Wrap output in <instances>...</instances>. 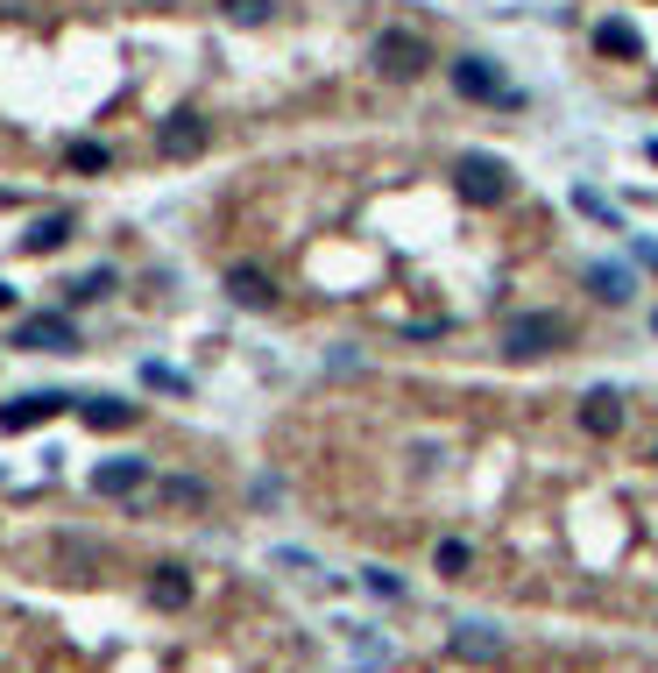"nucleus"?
<instances>
[{
  "mask_svg": "<svg viewBox=\"0 0 658 673\" xmlns=\"http://www.w3.org/2000/svg\"><path fill=\"white\" fill-rule=\"evenodd\" d=\"M595 50H602V57H623V65H637V57H645V36H637V22L609 14V22H595Z\"/></svg>",
  "mask_w": 658,
  "mask_h": 673,
  "instance_id": "nucleus-12",
  "label": "nucleus"
},
{
  "mask_svg": "<svg viewBox=\"0 0 658 673\" xmlns=\"http://www.w3.org/2000/svg\"><path fill=\"white\" fill-rule=\"evenodd\" d=\"M574 206H580L588 220H616V213H609V199H602V192H574Z\"/></svg>",
  "mask_w": 658,
  "mask_h": 673,
  "instance_id": "nucleus-24",
  "label": "nucleus"
},
{
  "mask_svg": "<svg viewBox=\"0 0 658 673\" xmlns=\"http://www.w3.org/2000/svg\"><path fill=\"white\" fill-rule=\"evenodd\" d=\"M368 65H376L383 79H425L432 50H425V36H411V28H383L376 50H368Z\"/></svg>",
  "mask_w": 658,
  "mask_h": 673,
  "instance_id": "nucleus-3",
  "label": "nucleus"
},
{
  "mask_svg": "<svg viewBox=\"0 0 658 673\" xmlns=\"http://www.w3.org/2000/svg\"><path fill=\"white\" fill-rule=\"evenodd\" d=\"M227 22H269V0H220Z\"/></svg>",
  "mask_w": 658,
  "mask_h": 673,
  "instance_id": "nucleus-23",
  "label": "nucleus"
},
{
  "mask_svg": "<svg viewBox=\"0 0 658 673\" xmlns=\"http://www.w3.org/2000/svg\"><path fill=\"white\" fill-rule=\"evenodd\" d=\"M71 242V213H43L36 228L22 234V256H50V248H64Z\"/></svg>",
  "mask_w": 658,
  "mask_h": 673,
  "instance_id": "nucleus-14",
  "label": "nucleus"
},
{
  "mask_svg": "<svg viewBox=\"0 0 658 673\" xmlns=\"http://www.w3.org/2000/svg\"><path fill=\"white\" fill-rule=\"evenodd\" d=\"M227 298L248 305V312H269L277 305V283H269V269H256V263H234L227 269Z\"/></svg>",
  "mask_w": 658,
  "mask_h": 673,
  "instance_id": "nucleus-9",
  "label": "nucleus"
},
{
  "mask_svg": "<svg viewBox=\"0 0 658 673\" xmlns=\"http://www.w3.org/2000/svg\"><path fill=\"white\" fill-rule=\"evenodd\" d=\"M580 432H588V440H616L623 432V397L616 391H588L580 397Z\"/></svg>",
  "mask_w": 658,
  "mask_h": 673,
  "instance_id": "nucleus-10",
  "label": "nucleus"
},
{
  "mask_svg": "<svg viewBox=\"0 0 658 673\" xmlns=\"http://www.w3.org/2000/svg\"><path fill=\"white\" fill-rule=\"evenodd\" d=\"M362 581H368V595H383V603H403V581L390 567H362Z\"/></svg>",
  "mask_w": 658,
  "mask_h": 673,
  "instance_id": "nucleus-22",
  "label": "nucleus"
},
{
  "mask_svg": "<svg viewBox=\"0 0 658 673\" xmlns=\"http://www.w3.org/2000/svg\"><path fill=\"white\" fill-rule=\"evenodd\" d=\"M64 404H71L64 391H28V397L0 404V432H28V426H43V418H57Z\"/></svg>",
  "mask_w": 658,
  "mask_h": 673,
  "instance_id": "nucleus-8",
  "label": "nucleus"
},
{
  "mask_svg": "<svg viewBox=\"0 0 658 673\" xmlns=\"http://www.w3.org/2000/svg\"><path fill=\"white\" fill-rule=\"evenodd\" d=\"M574 348V326H566V312H525V320H510V334H503V355L510 362H545V355Z\"/></svg>",
  "mask_w": 658,
  "mask_h": 673,
  "instance_id": "nucleus-1",
  "label": "nucleus"
},
{
  "mask_svg": "<svg viewBox=\"0 0 658 673\" xmlns=\"http://www.w3.org/2000/svg\"><path fill=\"white\" fill-rule=\"evenodd\" d=\"M454 93L460 100H489V107H525V93L503 85L489 57H454Z\"/></svg>",
  "mask_w": 658,
  "mask_h": 673,
  "instance_id": "nucleus-4",
  "label": "nucleus"
},
{
  "mask_svg": "<svg viewBox=\"0 0 658 673\" xmlns=\"http://www.w3.org/2000/svg\"><path fill=\"white\" fill-rule=\"evenodd\" d=\"M14 348L22 355H71L79 348V326H71V312H36V320L14 326Z\"/></svg>",
  "mask_w": 658,
  "mask_h": 673,
  "instance_id": "nucleus-5",
  "label": "nucleus"
},
{
  "mask_svg": "<svg viewBox=\"0 0 658 673\" xmlns=\"http://www.w3.org/2000/svg\"><path fill=\"white\" fill-rule=\"evenodd\" d=\"M134 489H149V461L142 454H114L93 468V497H134Z\"/></svg>",
  "mask_w": 658,
  "mask_h": 673,
  "instance_id": "nucleus-7",
  "label": "nucleus"
},
{
  "mask_svg": "<svg viewBox=\"0 0 658 673\" xmlns=\"http://www.w3.org/2000/svg\"><path fill=\"white\" fill-rule=\"evenodd\" d=\"M149 603H156V610H185V603H191V575H185V567H156Z\"/></svg>",
  "mask_w": 658,
  "mask_h": 673,
  "instance_id": "nucleus-15",
  "label": "nucleus"
},
{
  "mask_svg": "<svg viewBox=\"0 0 658 673\" xmlns=\"http://www.w3.org/2000/svg\"><path fill=\"white\" fill-rule=\"evenodd\" d=\"M631 256L645 263V269H658V242H631Z\"/></svg>",
  "mask_w": 658,
  "mask_h": 673,
  "instance_id": "nucleus-25",
  "label": "nucleus"
},
{
  "mask_svg": "<svg viewBox=\"0 0 658 673\" xmlns=\"http://www.w3.org/2000/svg\"><path fill=\"white\" fill-rule=\"evenodd\" d=\"M156 503H171V511H199V503H205V483H185V475H171V483H156Z\"/></svg>",
  "mask_w": 658,
  "mask_h": 673,
  "instance_id": "nucleus-18",
  "label": "nucleus"
},
{
  "mask_svg": "<svg viewBox=\"0 0 658 673\" xmlns=\"http://www.w3.org/2000/svg\"><path fill=\"white\" fill-rule=\"evenodd\" d=\"M64 163H71L79 177H99V171L114 163V149H107V142H71V149H64Z\"/></svg>",
  "mask_w": 658,
  "mask_h": 673,
  "instance_id": "nucleus-17",
  "label": "nucleus"
},
{
  "mask_svg": "<svg viewBox=\"0 0 658 673\" xmlns=\"http://www.w3.org/2000/svg\"><path fill=\"white\" fill-rule=\"evenodd\" d=\"M142 383H149V391H171V397L191 391V376H177V369H163V362H142Z\"/></svg>",
  "mask_w": 658,
  "mask_h": 673,
  "instance_id": "nucleus-21",
  "label": "nucleus"
},
{
  "mask_svg": "<svg viewBox=\"0 0 658 673\" xmlns=\"http://www.w3.org/2000/svg\"><path fill=\"white\" fill-rule=\"evenodd\" d=\"M454 177H460V199L468 206H503L510 199V163L489 156V149H468V156L454 163Z\"/></svg>",
  "mask_w": 658,
  "mask_h": 673,
  "instance_id": "nucleus-2",
  "label": "nucleus"
},
{
  "mask_svg": "<svg viewBox=\"0 0 658 673\" xmlns=\"http://www.w3.org/2000/svg\"><path fill=\"white\" fill-rule=\"evenodd\" d=\"M446 652H454L460 666H489V660H503V638L489 631V624H460V631L446 638Z\"/></svg>",
  "mask_w": 658,
  "mask_h": 673,
  "instance_id": "nucleus-11",
  "label": "nucleus"
},
{
  "mask_svg": "<svg viewBox=\"0 0 658 673\" xmlns=\"http://www.w3.org/2000/svg\"><path fill=\"white\" fill-rule=\"evenodd\" d=\"M8 305H14V291H8V283H0V312H8Z\"/></svg>",
  "mask_w": 658,
  "mask_h": 673,
  "instance_id": "nucleus-26",
  "label": "nucleus"
},
{
  "mask_svg": "<svg viewBox=\"0 0 658 673\" xmlns=\"http://www.w3.org/2000/svg\"><path fill=\"white\" fill-rule=\"evenodd\" d=\"M588 283H595L602 305H623V298H631V269H616V263H588Z\"/></svg>",
  "mask_w": 658,
  "mask_h": 673,
  "instance_id": "nucleus-16",
  "label": "nucleus"
},
{
  "mask_svg": "<svg viewBox=\"0 0 658 673\" xmlns=\"http://www.w3.org/2000/svg\"><path fill=\"white\" fill-rule=\"evenodd\" d=\"M205 142H213V121H199V114H171L156 128V156H171V163H191Z\"/></svg>",
  "mask_w": 658,
  "mask_h": 673,
  "instance_id": "nucleus-6",
  "label": "nucleus"
},
{
  "mask_svg": "<svg viewBox=\"0 0 658 673\" xmlns=\"http://www.w3.org/2000/svg\"><path fill=\"white\" fill-rule=\"evenodd\" d=\"M107 291H114V269L99 263V269H85V277L71 283V305H93V298H107Z\"/></svg>",
  "mask_w": 658,
  "mask_h": 673,
  "instance_id": "nucleus-20",
  "label": "nucleus"
},
{
  "mask_svg": "<svg viewBox=\"0 0 658 673\" xmlns=\"http://www.w3.org/2000/svg\"><path fill=\"white\" fill-rule=\"evenodd\" d=\"M79 418H85L93 432H121V426H134L142 411H134L128 397H85V404H79Z\"/></svg>",
  "mask_w": 658,
  "mask_h": 673,
  "instance_id": "nucleus-13",
  "label": "nucleus"
},
{
  "mask_svg": "<svg viewBox=\"0 0 658 673\" xmlns=\"http://www.w3.org/2000/svg\"><path fill=\"white\" fill-rule=\"evenodd\" d=\"M645 156H651V163H658V135H651V142H645Z\"/></svg>",
  "mask_w": 658,
  "mask_h": 673,
  "instance_id": "nucleus-27",
  "label": "nucleus"
},
{
  "mask_svg": "<svg viewBox=\"0 0 658 673\" xmlns=\"http://www.w3.org/2000/svg\"><path fill=\"white\" fill-rule=\"evenodd\" d=\"M468 560H474L468 538H439V553H432V567H439L446 581H468Z\"/></svg>",
  "mask_w": 658,
  "mask_h": 673,
  "instance_id": "nucleus-19",
  "label": "nucleus"
},
{
  "mask_svg": "<svg viewBox=\"0 0 658 673\" xmlns=\"http://www.w3.org/2000/svg\"><path fill=\"white\" fill-rule=\"evenodd\" d=\"M651 326H658V320H651Z\"/></svg>",
  "mask_w": 658,
  "mask_h": 673,
  "instance_id": "nucleus-28",
  "label": "nucleus"
}]
</instances>
